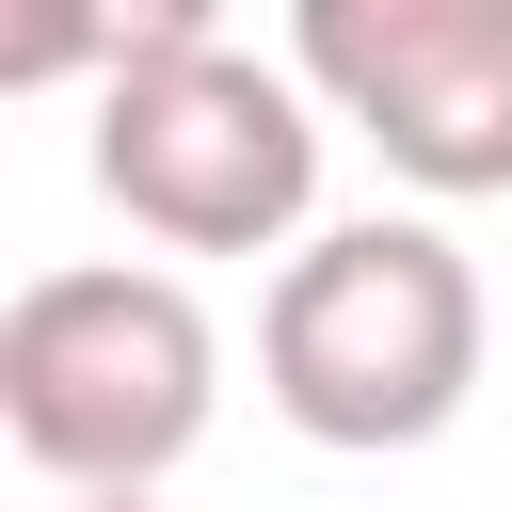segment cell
Listing matches in <instances>:
<instances>
[{"label": "cell", "instance_id": "obj_1", "mask_svg": "<svg viewBox=\"0 0 512 512\" xmlns=\"http://www.w3.org/2000/svg\"><path fill=\"white\" fill-rule=\"evenodd\" d=\"M256 384L304 448H432L480 400V272L448 224H320L256 304Z\"/></svg>", "mask_w": 512, "mask_h": 512}, {"label": "cell", "instance_id": "obj_2", "mask_svg": "<svg viewBox=\"0 0 512 512\" xmlns=\"http://www.w3.org/2000/svg\"><path fill=\"white\" fill-rule=\"evenodd\" d=\"M224 400V336L176 272L96 256V272H32L0 304V432L64 480V496H160L208 448Z\"/></svg>", "mask_w": 512, "mask_h": 512}, {"label": "cell", "instance_id": "obj_3", "mask_svg": "<svg viewBox=\"0 0 512 512\" xmlns=\"http://www.w3.org/2000/svg\"><path fill=\"white\" fill-rule=\"evenodd\" d=\"M96 192L160 240V256H272L320 208V96L304 64L224 48L208 0H176V32L96 80Z\"/></svg>", "mask_w": 512, "mask_h": 512}, {"label": "cell", "instance_id": "obj_4", "mask_svg": "<svg viewBox=\"0 0 512 512\" xmlns=\"http://www.w3.org/2000/svg\"><path fill=\"white\" fill-rule=\"evenodd\" d=\"M288 64L416 192H512V0H304Z\"/></svg>", "mask_w": 512, "mask_h": 512}, {"label": "cell", "instance_id": "obj_5", "mask_svg": "<svg viewBox=\"0 0 512 512\" xmlns=\"http://www.w3.org/2000/svg\"><path fill=\"white\" fill-rule=\"evenodd\" d=\"M80 512H160V496H80Z\"/></svg>", "mask_w": 512, "mask_h": 512}]
</instances>
